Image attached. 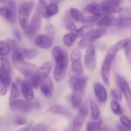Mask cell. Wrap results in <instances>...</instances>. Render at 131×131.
Returning a JSON list of instances; mask_svg holds the SVG:
<instances>
[{"label": "cell", "instance_id": "4316f807", "mask_svg": "<svg viewBox=\"0 0 131 131\" xmlns=\"http://www.w3.org/2000/svg\"><path fill=\"white\" fill-rule=\"evenodd\" d=\"M59 12L58 5L56 3L51 2L47 6L46 8V14L48 18L53 17L57 15Z\"/></svg>", "mask_w": 131, "mask_h": 131}, {"label": "cell", "instance_id": "83f0119b", "mask_svg": "<svg viewBox=\"0 0 131 131\" xmlns=\"http://www.w3.org/2000/svg\"><path fill=\"white\" fill-rule=\"evenodd\" d=\"M47 3L46 0H38V4L37 5V12L40 17L48 19L46 14V8H47Z\"/></svg>", "mask_w": 131, "mask_h": 131}, {"label": "cell", "instance_id": "b9f144b4", "mask_svg": "<svg viewBox=\"0 0 131 131\" xmlns=\"http://www.w3.org/2000/svg\"><path fill=\"white\" fill-rule=\"evenodd\" d=\"M110 95H111V97L113 99V100H115L118 102H120L122 101V96L121 92L115 89H111L110 91Z\"/></svg>", "mask_w": 131, "mask_h": 131}, {"label": "cell", "instance_id": "ba28073f", "mask_svg": "<svg viewBox=\"0 0 131 131\" xmlns=\"http://www.w3.org/2000/svg\"><path fill=\"white\" fill-rule=\"evenodd\" d=\"M69 14H70V17L74 20L85 24L95 23L99 20V19L101 18V17L97 16V15H84L81 12L80 10L75 8H70L69 10Z\"/></svg>", "mask_w": 131, "mask_h": 131}, {"label": "cell", "instance_id": "4fadbf2b", "mask_svg": "<svg viewBox=\"0 0 131 131\" xmlns=\"http://www.w3.org/2000/svg\"><path fill=\"white\" fill-rule=\"evenodd\" d=\"M116 83L122 93L124 94L129 108L131 110V88L129 83L123 77L116 75Z\"/></svg>", "mask_w": 131, "mask_h": 131}, {"label": "cell", "instance_id": "6da1fadb", "mask_svg": "<svg viewBox=\"0 0 131 131\" xmlns=\"http://www.w3.org/2000/svg\"><path fill=\"white\" fill-rule=\"evenodd\" d=\"M88 81V78L84 75H74L70 78L72 87L70 101L73 109L78 108L81 106Z\"/></svg>", "mask_w": 131, "mask_h": 131}, {"label": "cell", "instance_id": "d4e9b609", "mask_svg": "<svg viewBox=\"0 0 131 131\" xmlns=\"http://www.w3.org/2000/svg\"><path fill=\"white\" fill-rule=\"evenodd\" d=\"M11 71L5 69L3 67L0 66V80L5 83L6 86H10L11 83Z\"/></svg>", "mask_w": 131, "mask_h": 131}, {"label": "cell", "instance_id": "ee69618b", "mask_svg": "<svg viewBox=\"0 0 131 131\" xmlns=\"http://www.w3.org/2000/svg\"><path fill=\"white\" fill-rule=\"evenodd\" d=\"M32 131H48V127L46 124L40 123L32 128Z\"/></svg>", "mask_w": 131, "mask_h": 131}, {"label": "cell", "instance_id": "7bdbcfd3", "mask_svg": "<svg viewBox=\"0 0 131 131\" xmlns=\"http://www.w3.org/2000/svg\"><path fill=\"white\" fill-rule=\"evenodd\" d=\"M0 66L3 67L5 69L11 71V65L9 60L6 58L2 57L0 58Z\"/></svg>", "mask_w": 131, "mask_h": 131}, {"label": "cell", "instance_id": "5bb4252c", "mask_svg": "<svg viewBox=\"0 0 131 131\" xmlns=\"http://www.w3.org/2000/svg\"><path fill=\"white\" fill-rule=\"evenodd\" d=\"M122 0H104L101 5L107 14H119L122 10L120 6Z\"/></svg>", "mask_w": 131, "mask_h": 131}, {"label": "cell", "instance_id": "cb8c5ba5", "mask_svg": "<svg viewBox=\"0 0 131 131\" xmlns=\"http://www.w3.org/2000/svg\"><path fill=\"white\" fill-rule=\"evenodd\" d=\"M78 38V36L75 33L69 32L67 33H65L63 37V43L66 47H70L73 46V44L76 41Z\"/></svg>", "mask_w": 131, "mask_h": 131}, {"label": "cell", "instance_id": "e575fe53", "mask_svg": "<svg viewBox=\"0 0 131 131\" xmlns=\"http://www.w3.org/2000/svg\"><path fill=\"white\" fill-rule=\"evenodd\" d=\"M92 28H93V26L90 24H85V25L83 26L81 28H78V31L76 32V34L78 35V37H84L88 32L92 30Z\"/></svg>", "mask_w": 131, "mask_h": 131}, {"label": "cell", "instance_id": "ab89813d", "mask_svg": "<svg viewBox=\"0 0 131 131\" xmlns=\"http://www.w3.org/2000/svg\"><path fill=\"white\" fill-rule=\"evenodd\" d=\"M13 123L17 125H26L28 121H27L26 118L23 116H15L13 118Z\"/></svg>", "mask_w": 131, "mask_h": 131}, {"label": "cell", "instance_id": "8992f818", "mask_svg": "<svg viewBox=\"0 0 131 131\" xmlns=\"http://www.w3.org/2000/svg\"><path fill=\"white\" fill-rule=\"evenodd\" d=\"M9 107L13 111L26 113L35 108L37 104L32 101H28L26 99H17L10 101Z\"/></svg>", "mask_w": 131, "mask_h": 131}, {"label": "cell", "instance_id": "c3c4849f", "mask_svg": "<svg viewBox=\"0 0 131 131\" xmlns=\"http://www.w3.org/2000/svg\"><path fill=\"white\" fill-rule=\"evenodd\" d=\"M17 131H30V127L28 126L26 127L20 128V129H18Z\"/></svg>", "mask_w": 131, "mask_h": 131}, {"label": "cell", "instance_id": "277c9868", "mask_svg": "<svg viewBox=\"0 0 131 131\" xmlns=\"http://www.w3.org/2000/svg\"><path fill=\"white\" fill-rule=\"evenodd\" d=\"M106 31V29L104 28H97L92 29L82 37L78 43V46L81 49L86 48L88 46L92 44L95 41L101 38L105 34Z\"/></svg>", "mask_w": 131, "mask_h": 131}, {"label": "cell", "instance_id": "44dd1931", "mask_svg": "<svg viewBox=\"0 0 131 131\" xmlns=\"http://www.w3.org/2000/svg\"><path fill=\"white\" fill-rule=\"evenodd\" d=\"M49 111L51 113L60 115V116H67V117L72 116V114L70 111L66 107L60 104H53L49 108Z\"/></svg>", "mask_w": 131, "mask_h": 131}, {"label": "cell", "instance_id": "7a4b0ae2", "mask_svg": "<svg viewBox=\"0 0 131 131\" xmlns=\"http://www.w3.org/2000/svg\"><path fill=\"white\" fill-rule=\"evenodd\" d=\"M52 54L55 61L54 78L57 82H60L65 78L67 71L68 54L60 46H55L52 50Z\"/></svg>", "mask_w": 131, "mask_h": 131}, {"label": "cell", "instance_id": "bcb514c9", "mask_svg": "<svg viewBox=\"0 0 131 131\" xmlns=\"http://www.w3.org/2000/svg\"><path fill=\"white\" fill-rule=\"evenodd\" d=\"M14 36H15V37L16 38V39H17L18 40H21L22 35L21 34H20V32H19L17 29H14Z\"/></svg>", "mask_w": 131, "mask_h": 131}, {"label": "cell", "instance_id": "d6a6232c", "mask_svg": "<svg viewBox=\"0 0 131 131\" xmlns=\"http://www.w3.org/2000/svg\"><path fill=\"white\" fill-rule=\"evenodd\" d=\"M20 95V92H19V86L16 83L14 82L12 84L11 87V92H10V101H15Z\"/></svg>", "mask_w": 131, "mask_h": 131}, {"label": "cell", "instance_id": "836d02e7", "mask_svg": "<svg viewBox=\"0 0 131 131\" xmlns=\"http://www.w3.org/2000/svg\"><path fill=\"white\" fill-rule=\"evenodd\" d=\"M101 121L90 122L86 124V131H100L101 129Z\"/></svg>", "mask_w": 131, "mask_h": 131}, {"label": "cell", "instance_id": "74e56055", "mask_svg": "<svg viewBox=\"0 0 131 131\" xmlns=\"http://www.w3.org/2000/svg\"><path fill=\"white\" fill-rule=\"evenodd\" d=\"M65 28L70 33H75L78 31V27L75 24V23L71 20H67L66 23L65 24Z\"/></svg>", "mask_w": 131, "mask_h": 131}, {"label": "cell", "instance_id": "f546056e", "mask_svg": "<svg viewBox=\"0 0 131 131\" xmlns=\"http://www.w3.org/2000/svg\"><path fill=\"white\" fill-rule=\"evenodd\" d=\"M41 24H42L41 17L38 14H34L31 18V21L29 24L37 31H38L40 28Z\"/></svg>", "mask_w": 131, "mask_h": 131}, {"label": "cell", "instance_id": "603a6c76", "mask_svg": "<svg viewBox=\"0 0 131 131\" xmlns=\"http://www.w3.org/2000/svg\"><path fill=\"white\" fill-rule=\"evenodd\" d=\"M20 53L24 59L31 60L37 57L39 54L38 50L33 48H19Z\"/></svg>", "mask_w": 131, "mask_h": 131}, {"label": "cell", "instance_id": "7c38bea8", "mask_svg": "<svg viewBox=\"0 0 131 131\" xmlns=\"http://www.w3.org/2000/svg\"><path fill=\"white\" fill-rule=\"evenodd\" d=\"M12 62L13 65L15 67V69H17L20 72L25 67L27 63L24 61V58L22 54L20 53L19 51V48L16 46L14 42H12Z\"/></svg>", "mask_w": 131, "mask_h": 131}, {"label": "cell", "instance_id": "484cf974", "mask_svg": "<svg viewBox=\"0 0 131 131\" xmlns=\"http://www.w3.org/2000/svg\"><path fill=\"white\" fill-rule=\"evenodd\" d=\"M90 107L91 111V118L93 121H98L101 117V110L99 106L93 101H90Z\"/></svg>", "mask_w": 131, "mask_h": 131}, {"label": "cell", "instance_id": "9a60e30c", "mask_svg": "<svg viewBox=\"0 0 131 131\" xmlns=\"http://www.w3.org/2000/svg\"><path fill=\"white\" fill-rule=\"evenodd\" d=\"M52 38L46 34L38 35L34 38L36 46L43 49H49L52 45Z\"/></svg>", "mask_w": 131, "mask_h": 131}, {"label": "cell", "instance_id": "3957f363", "mask_svg": "<svg viewBox=\"0 0 131 131\" xmlns=\"http://www.w3.org/2000/svg\"><path fill=\"white\" fill-rule=\"evenodd\" d=\"M52 69V63L47 61L43 63L42 66L35 71L31 78L30 82L34 88H38L46 80L48 79Z\"/></svg>", "mask_w": 131, "mask_h": 131}, {"label": "cell", "instance_id": "30bf717a", "mask_svg": "<svg viewBox=\"0 0 131 131\" xmlns=\"http://www.w3.org/2000/svg\"><path fill=\"white\" fill-rule=\"evenodd\" d=\"M84 65L88 70L93 71L95 69L97 65L95 47L91 44L86 47L84 58Z\"/></svg>", "mask_w": 131, "mask_h": 131}, {"label": "cell", "instance_id": "d590c367", "mask_svg": "<svg viewBox=\"0 0 131 131\" xmlns=\"http://www.w3.org/2000/svg\"><path fill=\"white\" fill-rule=\"evenodd\" d=\"M37 32V31L34 28H32L29 24L26 26V28H24L23 29V33H24V34L30 40H31L35 37Z\"/></svg>", "mask_w": 131, "mask_h": 131}, {"label": "cell", "instance_id": "52a82bcc", "mask_svg": "<svg viewBox=\"0 0 131 131\" xmlns=\"http://www.w3.org/2000/svg\"><path fill=\"white\" fill-rule=\"evenodd\" d=\"M71 70L74 75H83L84 68L81 62V53L79 49L75 48L70 53Z\"/></svg>", "mask_w": 131, "mask_h": 131}, {"label": "cell", "instance_id": "f1b7e54d", "mask_svg": "<svg viewBox=\"0 0 131 131\" xmlns=\"http://www.w3.org/2000/svg\"><path fill=\"white\" fill-rule=\"evenodd\" d=\"M36 70H37V67H36L35 65L27 63L25 67L22 70L21 73L26 78H31Z\"/></svg>", "mask_w": 131, "mask_h": 131}, {"label": "cell", "instance_id": "ffe728a7", "mask_svg": "<svg viewBox=\"0 0 131 131\" xmlns=\"http://www.w3.org/2000/svg\"><path fill=\"white\" fill-rule=\"evenodd\" d=\"M84 10L89 14L93 15H97V16L102 17V15H108L102 9L101 5L97 3H90L88 4L84 8Z\"/></svg>", "mask_w": 131, "mask_h": 131}, {"label": "cell", "instance_id": "2e32d148", "mask_svg": "<svg viewBox=\"0 0 131 131\" xmlns=\"http://www.w3.org/2000/svg\"><path fill=\"white\" fill-rule=\"evenodd\" d=\"M34 88L32 86L30 81L23 80L20 83V90L26 100L32 101L35 98Z\"/></svg>", "mask_w": 131, "mask_h": 131}, {"label": "cell", "instance_id": "5b68a950", "mask_svg": "<svg viewBox=\"0 0 131 131\" xmlns=\"http://www.w3.org/2000/svg\"><path fill=\"white\" fill-rule=\"evenodd\" d=\"M34 7V1L29 0L21 4L18 12V20L20 27L23 29L26 27L28 24L29 15Z\"/></svg>", "mask_w": 131, "mask_h": 131}, {"label": "cell", "instance_id": "9c48e42d", "mask_svg": "<svg viewBox=\"0 0 131 131\" xmlns=\"http://www.w3.org/2000/svg\"><path fill=\"white\" fill-rule=\"evenodd\" d=\"M89 109L86 104H82L79 107L77 115L74 118L72 124V128L70 131H79L83 126V123L88 115Z\"/></svg>", "mask_w": 131, "mask_h": 131}, {"label": "cell", "instance_id": "e0dca14e", "mask_svg": "<svg viewBox=\"0 0 131 131\" xmlns=\"http://www.w3.org/2000/svg\"><path fill=\"white\" fill-rule=\"evenodd\" d=\"M93 90L97 100L101 103H106L107 100V93L106 88L101 83L96 82L93 84Z\"/></svg>", "mask_w": 131, "mask_h": 131}, {"label": "cell", "instance_id": "7dc6e473", "mask_svg": "<svg viewBox=\"0 0 131 131\" xmlns=\"http://www.w3.org/2000/svg\"><path fill=\"white\" fill-rule=\"evenodd\" d=\"M118 129L119 131H131L130 129H127L126 127H124L123 125H118Z\"/></svg>", "mask_w": 131, "mask_h": 131}, {"label": "cell", "instance_id": "4dcf8cb0", "mask_svg": "<svg viewBox=\"0 0 131 131\" xmlns=\"http://www.w3.org/2000/svg\"><path fill=\"white\" fill-rule=\"evenodd\" d=\"M110 107H111V111L115 115H117V116L122 115L124 111L118 101H115V100H112L110 102Z\"/></svg>", "mask_w": 131, "mask_h": 131}, {"label": "cell", "instance_id": "7402d4cb", "mask_svg": "<svg viewBox=\"0 0 131 131\" xmlns=\"http://www.w3.org/2000/svg\"><path fill=\"white\" fill-rule=\"evenodd\" d=\"M111 65L103 61L102 67H101V74L104 82L106 85L110 84V70H111Z\"/></svg>", "mask_w": 131, "mask_h": 131}, {"label": "cell", "instance_id": "1f68e13d", "mask_svg": "<svg viewBox=\"0 0 131 131\" xmlns=\"http://www.w3.org/2000/svg\"><path fill=\"white\" fill-rule=\"evenodd\" d=\"M10 45L4 40H0V56H6L10 52Z\"/></svg>", "mask_w": 131, "mask_h": 131}, {"label": "cell", "instance_id": "681fc988", "mask_svg": "<svg viewBox=\"0 0 131 131\" xmlns=\"http://www.w3.org/2000/svg\"><path fill=\"white\" fill-rule=\"evenodd\" d=\"M58 1H64V0H58ZM52 2H54V3H56V0H55L54 1H52Z\"/></svg>", "mask_w": 131, "mask_h": 131}, {"label": "cell", "instance_id": "8d00e7d4", "mask_svg": "<svg viewBox=\"0 0 131 131\" xmlns=\"http://www.w3.org/2000/svg\"><path fill=\"white\" fill-rule=\"evenodd\" d=\"M125 54L128 63L131 65V39L127 38V43L125 46Z\"/></svg>", "mask_w": 131, "mask_h": 131}, {"label": "cell", "instance_id": "8fae6325", "mask_svg": "<svg viewBox=\"0 0 131 131\" xmlns=\"http://www.w3.org/2000/svg\"><path fill=\"white\" fill-rule=\"evenodd\" d=\"M126 43L127 38H125V39H123L118 41V42H116V43L113 45V46L109 49L108 51H107V53H106V56H105L104 61L107 63L110 64V65H111L114 59H115L116 54H118V52L120 51H121V50L124 49L125 45H126Z\"/></svg>", "mask_w": 131, "mask_h": 131}, {"label": "cell", "instance_id": "f35d334b", "mask_svg": "<svg viewBox=\"0 0 131 131\" xmlns=\"http://www.w3.org/2000/svg\"><path fill=\"white\" fill-rule=\"evenodd\" d=\"M45 30H46L47 35L49 36L51 38L53 39L55 34H56V30H55L54 26L51 23H47L46 26H45Z\"/></svg>", "mask_w": 131, "mask_h": 131}, {"label": "cell", "instance_id": "f6af8a7d", "mask_svg": "<svg viewBox=\"0 0 131 131\" xmlns=\"http://www.w3.org/2000/svg\"><path fill=\"white\" fill-rule=\"evenodd\" d=\"M7 93V86L0 80V95L5 96Z\"/></svg>", "mask_w": 131, "mask_h": 131}, {"label": "cell", "instance_id": "60d3db41", "mask_svg": "<svg viewBox=\"0 0 131 131\" xmlns=\"http://www.w3.org/2000/svg\"><path fill=\"white\" fill-rule=\"evenodd\" d=\"M120 121L123 126L126 127L127 129L131 130V120H130L127 116H126L125 115H122L120 116Z\"/></svg>", "mask_w": 131, "mask_h": 131}, {"label": "cell", "instance_id": "ac0fdd59", "mask_svg": "<svg viewBox=\"0 0 131 131\" xmlns=\"http://www.w3.org/2000/svg\"><path fill=\"white\" fill-rule=\"evenodd\" d=\"M40 88L41 93L46 98H50L53 95L54 87L52 80L50 78H48L47 80L42 83V84L40 86Z\"/></svg>", "mask_w": 131, "mask_h": 131}, {"label": "cell", "instance_id": "d6986e66", "mask_svg": "<svg viewBox=\"0 0 131 131\" xmlns=\"http://www.w3.org/2000/svg\"><path fill=\"white\" fill-rule=\"evenodd\" d=\"M0 15L10 24H14L16 20L15 10L8 7L1 6L0 7Z\"/></svg>", "mask_w": 131, "mask_h": 131}]
</instances>
